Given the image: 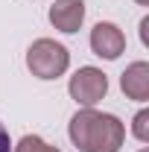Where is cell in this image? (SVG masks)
<instances>
[{"label": "cell", "mask_w": 149, "mask_h": 152, "mask_svg": "<svg viewBox=\"0 0 149 152\" xmlns=\"http://www.w3.org/2000/svg\"><path fill=\"white\" fill-rule=\"evenodd\" d=\"M91 50L99 58H108V61L120 58L123 50H126V35H123V29H120L117 23H111V20H99L91 29Z\"/></svg>", "instance_id": "277c9868"}, {"label": "cell", "mask_w": 149, "mask_h": 152, "mask_svg": "<svg viewBox=\"0 0 149 152\" xmlns=\"http://www.w3.org/2000/svg\"><path fill=\"white\" fill-rule=\"evenodd\" d=\"M120 88L129 99L146 102L149 99V64L146 61H131L120 76Z\"/></svg>", "instance_id": "8992f818"}, {"label": "cell", "mask_w": 149, "mask_h": 152, "mask_svg": "<svg viewBox=\"0 0 149 152\" xmlns=\"http://www.w3.org/2000/svg\"><path fill=\"white\" fill-rule=\"evenodd\" d=\"M50 23L58 32H79L82 20H85V0H56L47 12Z\"/></svg>", "instance_id": "5b68a950"}, {"label": "cell", "mask_w": 149, "mask_h": 152, "mask_svg": "<svg viewBox=\"0 0 149 152\" xmlns=\"http://www.w3.org/2000/svg\"><path fill=\"white\" fill-rule=\"evenodd\" d=\"M26 67L38 79H58L70 67V53L64 44H58L53 38H38L26 50Z\"/></svg>", "instance_id": "7a4b0ae2"}, {"label": "cell", "mask_w": 149, "mask_h": 152, "mask_svg": "<svg viewBox=\"0 0 149 152\" xmlns=\"http://www.w3.org/2000/svg\"><path fill=\"white\" fill-rule=\"evenodd\" d=\"M137 3H140V6H149V0H137Z\"/></svg>", "instance_id": "8fae6325"}, {"label": "cell", "mask_w": 149, "mask_h": 152, "mask_svg": "<svg viewBox=\"0 0 149 152\" xmlns=\"http://www.w3.org/2000/svg\"><path fill=\"white\" fill-rule=\"evenodd\" d=\"M131 132H134V137H137L140 143H146V140H149V111H146V108L134 114V123H131Z\"/></svg>", "instance_id": "ba28073f"}, {"label": "cell", "mask_w": 149, "mask_h": 152, "mask_svg": "<svg viewBox=\"0 0 149 152\" xmlns=\"http://www.w3.org/2000/svg\"><path fill=\"white\" fill-rule=\"evenodd\" d=\"M67 91L73 96L79 105H85V108H91L96 105L102 96L108 94V76L102 73L99 67H79L73 76H70V85H67Z\"/></svg>", "instance_id": "3957f363"}, {"label": "cell", "mask_w": 149, "mask_h": 152, "mask_svg": "<svg viewBox=\"0 0 149 152\" xmlns=\"http://www.w3.org/2000/svg\"><path fill=\"white\" fill-rule=\"evenodd\" d=\"M140 152H149V149H140Z\"/></svg>", "instance_id": "7c38bea8"}, {"label": "cell", "mask_w": 149, "mask_h": 152, "mask_svg": "<svg viewBox=\"0 0 149 152\" xmlns=\"http://www.w3.org/2000/svg\"><path fill=\"white\" fill-rule=\"evenodd\" d=\"M67 134H70L73 146L82 152H120L123 140H126V126L114 114L82 108L70 117Z\"/></svg>", "instance_id": "6da1fadb"}, {"label": "cell", "mask_w": 149, "mask_h": 152, "mask_svg": "<svg viewBox=\"0 0 149 152\" xmlns=\"http://www.w3.org/2000/svg\"><path fill=\"white\" fill-rule=\"evenodd\" d=\"M12 149V140H9V132H6V126L0 123V152H9Z\"/></svg>", "instance_id": "9c48e42d"}, {"label": "cell", "mask_w": 149, "mask_h": 152, "mask_svg": "<svg viewBox=\"0 0 149 152\" xmlns=\"http://www.w3.org/2000/svg\"><path fill=\"white\" fill-rule=\"evenodd\" d=\"M146 29H149V18H143L140 20V41H143V44H149V32Z\"/></svg>", "instance_id": "30bf717a"}, {"label": "cell", "mask_w": 149, "mask_h": 152, "mask_svg": "<svg viewBox=\"0 0 149 152\" xmlns=\"http://www.w3.org/2000/svg\"><path fill=\"white\" fill-rule=\"evenodd\" d=\"M15 152H61V149L50 146V143L41 140L38 134H23V137L18 140V146H15Z\"/></svg>", "instance_id": "52a82bcc"}]
</instances>
